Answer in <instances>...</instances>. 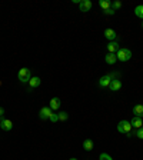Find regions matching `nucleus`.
<instances>
[{
	"instance_id": "412c9836",
	"label": "nucleus",
	"mask_w": 143,
	"mask_h": 160,
	"mask_svg": "<svg viewBox=\"0 0 143 160\" xmlns=\"http://www.w3.org/2000/svg\"><path fill=\"white\" fill-rule=\"evenodd\" d=\"M136 137H139V139H142V140H143V126L136 130Z\"/></svg>"
},
{
	"instance_id": "1a4fd4ad",
	"label": "nucleus",
	"mask_w": 143,
	"mask_h": 160,
	"mask_svg": "<svg viewBox=\"0 0 143 160\" xmlns=\"http://www.w3.org/2000/svg\"><path fill=\"white\" fill-rule=\"evenodd\" d=\"M92 2L90 0H82L80 2V4H79V7H80V11H89L92 9Z\"/></svg>"
},
{
	"instance_id": "aec40b11",
	"label": "nucleus",
	"mask_w": 143,
	"mask_h": 160,
	"mask_svg": "<svg viewBox=\"0 0 143 160\" xmlns=\"http://www.w3.org/2000/svg\"><path fill=\"white\" fill-rule=\"evenodd\" d=\"M120 7H122V2H117V0H116V2H113V3H112V9H113L115 11L119 10Z\"/></svg>"
},
{
	"instance_id": "20e7f679",
	"label": "nucleus",
	"mask_w": 143,
	"mask_h": 160,
	"mask_svg": "<svg viewBox=\"0 0 143 160\" xmlns=\"http://www.w3.org/2000/svg\"><path fill=\"white\" fill-rule=\"evenodd\" d=\"M11 127H13V123H11V120L9 119H0V129H3L4 132H10Z\"/></svg>"
},
{
	"instance_id": "f03ea898",
	"label": "nucleus",
	"mask_w": 143,
	"mask_h": 160,
	"mask_svg": "<svg viewBox=\"0 0 143 160\" xmlns=\"http://www.w3.org/2000/svg\"><path fill=\"white\" fill-rule=\"evenodd\" d=\"M117 132L129 136V133L132 132V124H130V122H128V120H122V122H119L117 123Z\"/></svg>"
},
{
	"instance_id": "6e6552de",
	"label": "nucleus",
	"mask_w": 143,
	"mask_h": 160,
	"mask_svg": "<svg viewBox=\"0 0 143 160\" xmlns=\"http://www.w3.org/2000/svg\"><path fill=\"white\" fill-rule=\"evenodd\" d=\"M105 37L110 41H115L117 39V33L113 29H106L105 30Z\"/></svg>"
},
{
	"instance_id": "9d476101",
	"label": "nucleus",
	"mask_w": 143,
	"mask_h": 160,
	"mask_svg": "<svg viewBox=\"0 0 143 160\" xmlns=\"http://www.w3.org/2000/svg\"><path fill=\"white\" fill-rule=\"evenodd\" d=\"M130 124H132V127H135V129H140V127L143 126V120H142V117L133 116L132 120H130Z\"/></svg>"
},
{
	"instance_id": "f257e3e1",
	"label": "nucleus",
	"mask_w": 143,
	"mask_h": 160,
	"mask_svg": "<svg viewBox=\"0 0 143 160\" xmlns=\"http://www.w3.org/2000/svg\"><path fill=\"white\" fill-rule=\"evenodd\" d=\"M116 56L117 60H120V62H129L132 59V52L128 47H119V50L116 52Z\"/></svg>"
},
{
	"instance_id": "dca6fc26",
	"label": "nucleus",
	"mask_w": 143,
	"mask_h": 160,
	"mask_svg": "<svg viewBox=\"0 0 143 160\" xmlns=\"http://www.w3.org/2000/svg\"><path fill=\"white\" fill-rule=\"evenodd\" d=\"M133 115L137 117H143V104H136L133 106Z\"/></svg>"
},
{
	"instance_id": "f8f14e48",
	"label": "nucleus",
	"mask_w": 143,
	"mask_h": 160,
	"mask_svg": "<svg viewBox=\"0 0 143 160\" xmlns=\"http://www.w3.org/2000/svg\"><path fill=\"white\" fill-rule=\"evenodd\" d=\"M83 149L86 150V152H90V150L94 149V143L92 139H84L83 140Z\"/></svg>"
},
{
	"instance_id": "a211bd4d",
	"label": "nucleus",
	"mask_w": 143,
	"mask_h": 160,
	"mask_svg": "<svg viewBox=\"0 0 143 160\" xmlns=\"http://www.w3.org/2000/svg\"><path fill=\"white\" fill-rule=\"evenodd\" d=\"M135 15L139 17V19L143 20V4H139V6H136L135 7Z\"/></svg>"
},
{
	"instance_id": "4be33fe9",
	"label": "nucleus",
	"mask_w": 143,
	"mask_h": 160,
	"mask_svg": "<svg viewBox=\"0 0 143 160\" xmlns=\"http://www.w3.org/2000/svg\"><path fill=\"white\" fill-rule=\"evenodd\" d=\"M99 160H113V159L109 156V154H107V153H102L100 157H99Z\"/></svg>"
},
{
	"instance_id": "bb28decb",
	"label": "nucleus",
	"mask_w": 143,
	"mask_h": 160,
	"mask_svg": "<svg viewBox=\"0 0 143 160\" xmlns=\"http://www.w3.org/2000/svg\"><path fill=\"white\" fill-rule=\"evenodd\" d=\"M142 29H143V22H142Z\"/></svg>"
},
{
	"instance_id": "0eeeda50",
	"label": "nucleus",
	"mask_w": 143,
	"mask_h": 160,
	"mask_svg": "<svg viewBox=\"0 0 143 160\" xmlns=\"http://www.w3.org/2000/svg\"><path fill=\"white\" fill-rule=\"evenodd\" d=\"M109 89L112 90V92H119V90L122 89V82L119 79H113L109 84Z\"/></svg>"
},
{
	"instance_id": "b1692460",
	"label": "nucleus",
	"mask_w": 143,
	"mask_h": 160,
	"mask_svg": "<svg viewBox=\"0 0 143 160\" xmlns=\"http://www.w3.org/2000/svg\"><path fill=\"white\" fill-rule=\"evenodd\" d=\"M103 13H105V15H107V16H112V15H115V10L110 7V9H107V10H105Z\"/></svg>"
},
{
	"instance_id": "f3484780",
	"label": "nucleus",
	"mask_w": 143,
	"mask_h": 160,
	"mask_svg": "<svg viewBox=\"0 0 143 160\" xmlns=\"http://www.w3.org/2000/svg\"><path fill=\"white\" fill-rule=\"evenodd\" d=\"M99 6H100V7L103 9V11H105V10L112 7V3H110L109 0H100V2H99Z\"/></svg>"
},
{
	"instance_id": "423d86ee",
	"label": "nucleus",
	"mask_w": 143,
	"mask_h": 160,
	"mask_svg": "<svg viewBox=\"0 0 143 160\" xmlns=\"http://www.w3.org/2000/svg\"><path fill=\"white\" fill-rule=\"evenodd\" d=\"M53 115V110L50 107H41L40 109V113H39V116H40L41 120H46V119H50V116Z\"/></svg>"
},
{
	"instance_id": "39448f33",
	"label": "nucleus",
	"mask_w": 143,
	"mask_h": 160,
	"mask_svg": "<svg viewBox=\"0 0 143 160\" xmlns=\"http://www.w3.org/2000/svg\"><path fill=\"white\" fill-rule=\"evenodd\" d=\"M113 80L112 75H106V76H102V77L99 79V86L100 87H109L110 82Z\"/></svg>"
},
{
	"instance_id": "5701e85b",
	"label": "nucleus",
	"mask_w": 143,
	"mask_h": 160,
	"mask_svg": "<svg viewBox=\"0 0 143 160\" xmlns=\"http://www.w3.org/2000/svg\"><path fill=\"white\" fill-rule=\"evenodd\" d=\"M50 122H52V123H56L57 122V120H59V116H57V115H54V113H53V115L52 116H50Z\"/></svg>"
},
{
	"instance_id": "393cba45",
	"label": "nucleus",
	"mask_w": 143,
	"mask_h": 160,
	"mask_svg": "<svg viewBox=\"0 0 143 160\" xmlns=\"http://www.w3.org/2000/svg\"><path fill=\"white\" fill-rule=\"evenodd\" d=\"M3 116H4V109H3V107H0V119H2Z\"/></svg>"
},
{
	"instance_id": "4468645a",
	"label": "nucleus",
	"mask_w": 143,
	"mask_h": 160,
	"mask_svg": "<svg viewBox=\"0 0 143 160\" xmlns=\"http://www.w3.org/2000/svg\"><path fill=\"white\" fill-rule=\"evenodd\" d=\"M40 83H41V80H40V77H32L30 80H29V86H30V89H36V87H39L40 86Z\"/></svg>"
},
{
	"instance_id": "9b49d317",
	"label": "nucleus",
	"mask_w": 143,
	"mask_h": 160,
	"mask_svg": "<svg viewBox=\"0 0 143 160\" xmlns=\"http://www.w3.org/2000/svg\"><path fill=\"white\" fill-rule=\"evenodd\" d=\"M49 107L52 110H59L60 109V99L59 97H53L52 100L49 102Z\"/></svg>"
},
{
	"instance_id": "7ed1b4c3",
	"label": "nucleus",
	"mask_w": 143,
	"mask_h": 160,
	"mask_svg": "<svg viewBox=\"0 0 143 160\" xmlns=\"http://www.w3.org/2000/svg\"><path fill=\"white\" fill-rule=\"evenodd\" d=\"M17 79H19L22 83H29V80L32 79L30 69H27V67H23V69H20L19 75H17Z\"/></svg>"
},
{
	"instance_id": "6ab92c4d",
	"label": "nucleus",
	"mask_w": 143,
	"mask_h": 160,
	"mask_svg": "<svg viewBox=\"0 0 143 160\" xmlns=\"http://www.w3.org/2000/svg\"><path fill=\"white\" fill-rule=\"evenodd\" d=\"M57 116H59V120H60V122H64V120H67V117H69V115H67L66 112H60Z\"/></svg>"
},
{
	"instance_id": "2eb2a0df",
	"label": "nucleus",
	"mask_w": 143,
	"mask_h": 160,
	"mask_svg": "<svg viewBox=\"0 0 143 160\" xmlns=\"http://www.w3.org/2000/svg\"><path fill=\"white\" fill-rule=\"evenodd\" d=\"M106 47H107V52H109V53H116L117 50H119V45H117L116 40H115V41H110V43L106 46Z\"/></svg>"
},
{
	"instance_id": "a878e982",
	"label": "nucleus",
	"mask_w": 143,
	"mask_h": 160,
	"mask_svg": "<svg viewBox=\"0 0 143 160\" xmlns=\"http://www.w3.org/2000/svg\"><path fill=\"white\" fill-rule=\"evenodd\" d=\"M70 160H77V159H75V157H72V159Z\"/></svg>"
},
{
	"instance_id": "ddd939ff",
	"label": "nucleus",
	"mask_w": 143,
	"mask_h": 160,
	"mask_svg": "<svg viewBox=\"0 0 143 160\" xmlns=\"http://www.w3.org/2000/svg\"><path fill=\"white\" fill-rule=\"evenodd\" d=\"M105 60H106V63L107 64H115L117 62V56H116V53H107L106 54V57H105Z\"/></svg>"
}]
</instances>
